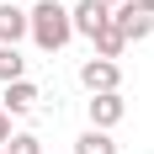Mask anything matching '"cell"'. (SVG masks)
<instances>
[{
	"instance_id": "13",
	"label": "cell",
	"mask_w": 154,
	"mask_h": 154,
	"mask_svg": "<svg viewBox=\"0 0 154 154\" xmlns=\"http://www.w3.org/2000/svg\"><path fill=\"white\" fill-rule=\"evenodd\" d=\"M133 5H138V11H149V16H154V0H133Z\"/></svg>"
},
{
	"instance_id": "10",
	"label": "cell",
	"mask_w": 154,
	"mask_h": 154,
	"mask_svg": "<svg viewBox=\"0 0 154 154\" xmlns=\"http://www.w3.org/2000/svg\"><path fill=\"white\" fill-rule=\"evenodd\" d=\"M0 80L11 85V80H27V59L16 53V48H0Z\"/></svg>"
},
{
	"instance_id": "3",
	"label": "cell",
	"mask_w": 154,
	"mask_h": 154,
	"mask_svg": "<svg viewBox=\"0 0 154 154\" xmlns=\"http://www.w3.org/2000/svg\"><path fill=\"white\" fill-rule=\"evenodd\" d=\"M112 27L122 32L128 43H138V37H149V32H154V16H149V11H138L133 0H122V5H112Z\"/></svg>"
},
{
	"instance_id": "4",
	"label": "cell",
	"mask_w": 154,
	"mask_h": 154,
	"mask_svg": "<svg viewBox=\"0 0 154 154\" xmlns=\"http://www.w3.org/2000/svg\"><path fill=\"white\" fill-rule=\"evenodd\" d=\"M85 112H91V128H101V133H106V128H117L128 117V101L117 91H101V96H91V101H85Z\"/></svg>"
},
{
	"instance_id": "15",
	"label": "cell",
	"mask_w": 154,
	"mask_h": 154,
	"mask_svg": "<svg viewBox=\"0 0 154 154\" xmlns=\"http://www.w3.org/2000/svg\"><path fill=\"white\" fill-rule=\"evenodd\" d=\"M0 154H5V149H0Z\"/></svg>"
},
{
	"instance_id": "8",
	"label": "cell",
	"mask_w": 154,
	"mask_h": 154,
	"mask_svg": "<svg viewBox=\"0 0 154 154\" xmlns=\"http://www.w3.org/2000/svg\"><path fill=\"white\" fill-rule=\"evenodd\" d=\"M91 43H96V59H117V53H122V48H128V37H122V32H117V27H112V21H106V27L96 32Z\"/></svg>"
},
{
	"instance_id": "14",
	"label": "cell",
	"mask_w": 154,
	"mask_h": 154,
	"mask_svg": "<svg viewBox=\"0 0 154 154\" xmlns=\"http://www.w3.org/2000/svg\"><path fill=\"white\" fill-rule=\"evenodd\" d=\"M101 5H122V0H101Z\"/></svg>"
},
{
	"instance_id": "5",
	"label": "cell",
	"mask_w": 154,
	"mask_h": 154,
	"mask_svg": "<svg viewBox=\"0 0 154 154\" xmlns=\"http://www.w3.org/2000/svg\"><path fill=\"white\" fill-rule=\"evenodd\" d=\"M69 21H75V32H80V37H96V32L112 21V5H101V0H80L75 11H69Z\"/></svg>"
},
{
	"instance_id": "11",
	"label": "cell",
	"mask_w": 154,
	"mask_h": 154,
	"mask_svg": "<svg viewBox=\"0 0 154 154\" xmlns=\"http://www.w3.org/2000/svg\"><path fill=\"white\" fill-rule=\"evenodd\" d=\"M5 154H43V138H37V133H11Z\"/></svg>"
},
{
	"instance_id": "12",
	"label": "cell",
	"mask_w": 154,
	"mask_h": 154,
	"mask_svg": "<svg viewBox=\"0 0 154 154\" xmlns=\"http://www.w3.org/2000/svg\"><path fill=\"white\" fill-rule=\"evenodd\" d=\"M5 143H11V112L0 106V149H5Z\"/></svg>"
},
{
	"instance_id": "6",
	"label": "cell",
	"mask_w": 154,
	"mask_h": 154,
	"mask_svg": "<svg viewBox=\"0 0 154 154\" xmlns=\"http://www.w3.org/2000/svg\"><path fill=\"white\" fill-rule=\"evenodd\" d=\"M21 37H27V11L0 0V48H16Z\"/></svg>"
},
{
	"instance_id": "2",
	"label": "cell",
	"mask_w": 154,
	"mask_h": 154,
	"mask_svg": "<svg viewBox=\"0 0 154 154\" xmlns=\"http://www.w3.org/2000/svg\"><path fill=\"white\" fill-rule=\"evenodd\" d=\"M80 85H85L91 96L117 91V85H122V69H117V59H85V64H80Z\"/></svg>"
},
{
	"instance_id": "1",
	"label": "cell",
	"mask_w": 154,
	"mask_h": 154,
	"mask_svg": "<svg viewBox=\"0 0 154 154\" xmlns=\"http://www.w3.org/2000/svg\"><path fill=\"white\" fill-rule=\"evenodd\" d=\"M27 37L43 53H59L69 37H75V21H69V5H59V0H37L27 11Z\"/></svg>"
},
{
	"instance_id": "7",
	"label": "cell",
	"mask_w": 154,
	"mask_h": 154,
	"mask_svg": "<svg viewBox=\"0 0 154 154\" xmlns=\"http://www.w3.org/2000/svg\"><path fill=\"white\" fill-rule=\"evenodd\" d=\"M37 101H43V96H37V85H32V80H11V85H5V112H16V117H21V112H32Z\"/></svg>"
},
{
	"instance_id": "9",
	"label": "cell",
	"mask_w": 154,
	"mask_h": 154,
	"mask_svg": "<svg viewBox=\"0 0 154 154\" xmlns=\"http://www.w3.org/2000/svg\"><path fill=\"white\" fill-rule=\"evenodd\" d=\"M75 154H117V143H112V133H101V128H91V133H80Z\"/></svg>"
}]
</instances>
